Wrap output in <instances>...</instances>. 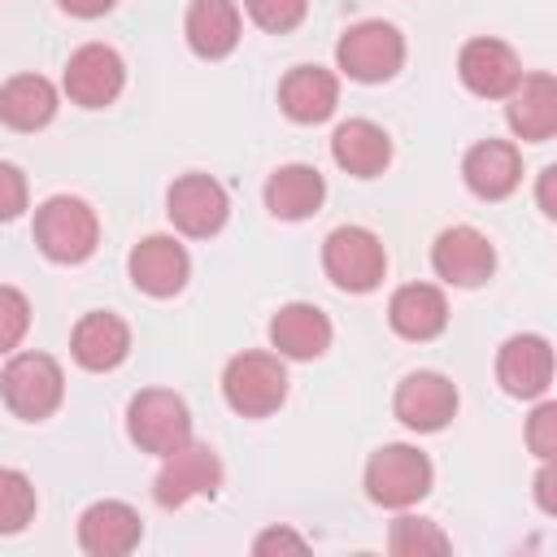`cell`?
<instances>
[{
  "label": "cell",
  "instance_id": "obj_1",
  "mask_svg": "<svg viewBox=\"0 0 557 557\" xmlns=\"http://www.w3.org/2000/svg\"><path fill=\"white\" fill-rule=\"evenodd\" d=\"M96 239H100V222L78 196H52L39 205L35 244L44 248V257L74 265V261H87L96 252Z\"/></svg>",
  "mask_w": 557,
  "mask_h": 557
},
{
  "label": "cell",
  "instance_id": "obj_2",
  "mask_svg": "<svg viewBox=\"0 0 557 557\" xmlns=\"http://www.w3.org/2000/svg\"><path fill=\"white\" fill-rule=\"evenodd\" d=\"M222 396L235 413L244 418H265L283 405L287 396V370L278 357L270 352H239L226 361V374H222Z\"/></svg>",
  "mask_w": 557,
  "mask_h": 557
},
{
  "label": "cell",
  "instance_id": "obj_3",
  "mask_svg": "<svg viewBox=\"0 0 557 557\" xmlns=\"http://www.w3.org/2000/svg\"><path fill=\"white\" fill-rule=\"evenodd\" d=\"M0 392H4V405L26 418V422H39L48 418L57 405H61V392H65V379H61V366L48 357V352H22L4 366L0 374Z\"/></svg>",
  "mask_w": 557,
  "mask_h": 557
},
{
  "label": "cell",
  "instance_id": "obj_4",
  "mask_svg": "<svg viewBox=\"0 0 557 557\" xmlns=\"http://www.w3.org/2000/svg\"><path fill=\"white\" fill-rule=\"evenodd\" d=\"M126 431H131V440H135L144 453L165 457V453H174V448H183V444L191 440V413H187V405H183L174 392L148 387V392H139V396L131 400V409H126Z\"/></svg>",
  "mask_w": 557,
  "mask_h": 557
},
{
  "label": "cell",
  "instance_id": "obj_5",
  "mask_svg": "<svg viewBox=\"0 0 557 557\" xmlns=\"http://www.w3.org/2000/svg\"><path fill=\"white\" fill-rule=\"evenodd\" d=\"M366 492L374 505L405 509L431 492V461L409 444H387L366 466Z\"/></svg>",
  "mask_w": 557,
  "mask_h": 557
},
{
  "label": "cell",
  "instance_id": "obj_6",
  "mask_svg": "<svg viewBox=\"0 0 557 557\" xmlns=\"http://www.w3.org/2000/svg\"><path fill=\"white\" fill-rule=\"evenodd\" d=\"M322 265H326L335 287L370 292L383 278L387 257H383V244H379L374 231H366V226H335L326 235V244H322Z\"/></svg>",
  "mask_w": 557,
  "mask_h": 557
},
{
  "label": "cell",
  "instance_id": "obj_7",
  "mask_svg": "<svg viewBox=\"0 0 557 557\" xmlns=\"http://www.w3.org/2000/svg\"><path fill=\"white\" fill-rule=\"evenodd\" d=\"M335 61L357 83H383V78H392L400 70L405 39L387 22H357L352 30H344V39L335 48Z\"/></svg>",
  "mask_w": 557,
  "mask_h": 557
},
{
  "label": "cell",
  "instance_id": "obj_8",
  "mask_svg": "<svg viewBox=\"0 0 557 557\" xmlns=\"http://www.w3.org/2000/svg\"><path fill=\"white\" fill-rule=\"evenodd\" d=\"M218 483H222V461H218V453H213L209 444H191V440H187L183 448L165 453V466L157 470L152 492H157V500H161L165 509H174V505H187V500H196V496H213Z\"/></svg>",
  "mask_w": 557,
  "mask_h": 557
},
{
  "label": "cell",
  "instance_id": "obj_9",
  "mask_svg": "<svg viewBox=\"0 0 557 557\" xmlns=\"http://www.w3.org/2000/svg\"><path fill=\"white\" fill-rule=\"evenodd\" d=\"M122 83H126V65H122V57H117L113 48H104V44H83V48L70 57V65H65V91H70V100L83 104V109H104V104H113L117 91H122Z\"/></svg>",
  "mask_w": 557,
  "mask_h": 557
},
{
  "label": "cell",
  "instance_id": "obj_10",
  "mask_svg": "<svg viewBox=\"0 0 557 557\" xmlns=\"http://www.w3.org/2000/svg\"><path fill=\"white\" fill-rule=\"evenodd\" d=\"M226 209H231V205H226V191H222V183H213L209 174H183V178H174V187H170V196H165L170 222H174L183 235H196V239L222 231Z\"/></svg>",
  "mask_w": 557,
  "mask_h": 557
},
{
  "label": "cell",
  "instance_id": "obj_11",
  "mask_svg": "<svg viewBox=\"0 0 557 557\" xmlns=\"http://www.w3.org/2000/svg\"><path fill=\"white\" fill-rule=\"evenodd\" d=\"M431 265L444 283H457V287H479L492 278V265H496V252L487 244V235H479L474 226H448L440 231L435 248H431Z\"/></svg>",
  "mask_w": 557,
  "mask_h": 557
},
{
  "label": "cell",
  "instance_id": "obj_12",
  "mask_svg": "<svg viewBox=\"0 0 557 557\" xmlns=\"http://www.w3.org/2000/svg\"><path fill=\"white\" fill-rule=\"evenodd\" d=\"M457 70H461V83L474 96H487V100L509 96L522 78V65H518L513 48L500 44V39H470L457 57Z\"/></svg>",
  "mask_w": 557,
  "mask_h": 557
},
{
  "label": "cell",
  "instance_id": "obj_13",
  "mask_svg": "<svg viewBox=\"0 0 557 557\" xmlns=\"http://www.w3.org/2000/svg\"><path fill=\"white\" fill-rule=\"evenodd\" d=\"M453 413H457V387L435 370H418L396 387V418L413 431H440Z\"/></svg>",
  "mask_w": 557,
  "mask_h": 557
},
{
  "label": "cell",
  "instance_id": "obj_14",
  "mask_svg": "<svg viewBox=\"0 0 557 557\" xmlns=\"http://www.w3.org/2000/svg\"><path fill=\"white\" fill-rule=\"evenodd\" d=\"M187 270H191V261H187L183 244H174L170 235H148V239H139L131 248V283L139 292H148V296L183 292Z\"/></svg>",
  "mask_w": 557,
  "mask_h": 557
},
{
  "label": "cell",
  "instance_id": "obj_15",
  "mask_svg": "<svg viewBox=\"0 0 557 557\" xmlns=\"http://www.w3.org/2000/svg\"><path fill=\"white\" fill-rule=\"evenodd\" d=\"M496 379L509 396H544L553 383V348L540 335H513L505 339L496 357Z\"/></svg>",
  "mask_w": 557,
  "mask_h": 557
},
{
  "label": "cell",
  "instance_id": "obj_16",
  "mask_svg": "<svg viewBox=\"0 0 557 557\" xmlns=\"http://www.w3.org/2000/svg\"><path fill=\"white\" fill-rule=\"evenodd\" d=\"M139 535H144V522L122 500H96L78 518V544L91 557H122V553H131L139 544Z\"/></svg>",
  "mask_w": 557,
  "mask_h": 557
},
{
  "label": "cell",
  "instance_id": "obj_17",
  "mask_svg": "<svg viewBox=\"0 0 557 557\" xmlns=\"http://www.w3.org/2000/svg\"><path fill=\"white\" fill-rule=\"evenodd\" d=\"M461 174H466V187L479 200H505L522 178V157L505 139H483V144H474L466 152Z\"/></svg>",
  "mask_w": 557,
  "mask_h": 557
},
{
  "label": "cell",
  "instance_id": "obj_18",
  "mask_svg": "<svg viewBox=\"0 0 557 557\" xmlns=\"http://www.w3.org/2000/svg\"><path fill=\"white\" fill-rule=\"evenodd\" d=\"M278 104L292 122H326L339 104V83L322 65H296L278 87Z\"/></svg>",
  "mask_w": 557,
  "mask_h": 557
},
{
  "label": "cell",
  "instance_id": "obj_19",
  "mask_svg": "<svg viewBox=\"0 0 557 557\" xmlns=\"http://www.w3.org/2000/svg\"><path fill=\"white\" fill-rule=\"evenodd\" d=\"M509 126L522 139H553L557 131V78L553 74H527L509 91Z\"/></svg>",
  "mask_w": 557,
  "mask_h": 557
},
{
  "label": "cell",
  "instance_id": "obj_20",
  "mask_svg": "<svg viewBox=\"0 0 557 557\" xmlns=\"http://www.w3.org/2000/svg\"><path fill=\"white\" fill-rule=\"evenodd\" d=\"M331 157H335L339 170H348L357 178H374L392 161V144H387V131L383 126H374L366 117H348L331 135Z\"/></svg>",
  "mask_w": 557,
  "mask_h": 557
},
{
  "label": "cell",
  "instance_id": "obj_21",
  "mask_svg": "<svg viewBox=\"0 0 557 557\" xmlns=\"http://www.w3.org/2000/svg\"><path fill=\"white\" fill-rule=\"evenodd\" d=\"M387 322H392V331L405 335V339H435V335L444 331V322H448V300H444V292L431 287V283H409V287H400V292L392 296Z\"/></svg>",
  "mask_w": 557,
  "mask_h": 557
},
{
  "label": "cell",
  "instance_id": "obj_22",
  "mask_svg": "<svg viewBox=\"0 0 557 557\" xmlns=\"http://www.w3.org/2000/svg\"><path fill=\"white\" fill-rule=\"evenodd\" d=\"M270 344L283 352V357H296V361H309V357H322L326 344H331V322L322 309L313 305H283L270 322Z\"/></svg>",
  "mask_w": 557,
  "mask_h": 557
},
{
  "label": "cell",
  "instance_id": "obj_23",
  "mask_svg": "<svg viewBox=\"0 0 557 557\" xmlns=\"http://www.w3.org/2000/svg\"><path fill=\"white\" fill-rule=\"evenodd\" d=\"M322 196H326V183L313 165H278L265 178V209L274 218H287V222H300V218L318 213Z\"/></svg>",
  "mask_w": 557,
  "mask_h": 557
},
{
  "label": "cell",
  "instance_id": "obj_24",
  "mask_svg": "<svg viewBox=\"0 0 557 557\" xmlns=\"http://www.w3.org/2000/svg\"><path fill=\"white\" fill-rule=\"evenodd\" d=\"M70 348L83 370H113L131 348V331L117 313H87V318H78Z\"/></svg>",
  "mask_w": 557,
  "mask_h": 557
},
{
  "label": "cell",
  "instance_id": "obj_25",
  "mask_svg": "<svg viewBox=\"0 0 557 557\" xmlns=\"http://www.w3.org/2000/svg\"><path fill=\"white\" fill-rule=\"evenodd\" d=\"M187 44L191 52L218 61L239 44V9L235 0H191L187 9Z\"/></svg>",
  "mask_w": 557,
  "mask_h": 557
},
{
  "label": "cell",
  "instance_id": "obj_26",
  "mask_svg": "<svg viewBox=\"0 0 557 557\" xmlns=\"http://www.w3.org/2000/svg\"><path fill=\"white\" fill-rule=\"evenodd\" d=\"M57 113V91L48 78L39 74H17L0 87V117L13 126V131H39L48 126Z\"/></svg>",
  "mask_w": 557,
  "mask_h": 557
},
{
  "label": "cell",
  "instance_id": "obj_27",
  "mask_svg": "<svg viewBox=\"0 0 557 557\" xmlns=\"http://www.w3.org/2000/svg\"><path fill=\"white\" fill-rule=\"evenodd\" d=\"M35 518V487L22 470L0 466V535L22 531Z\"/></svg>",
  "mask_w": 557,
  "mask_h": 557
},
{
  "label": "cell",
  "instance_id": "obj_28",
  "mask_svg": "<svg viewBox=\"0 0 557 557\" xmlns=\"http://www.w3.org/2000/svg\"><path fill=\"white\" fill-rule=\"evenodd\" d=\"M392 553L400 557H422V553H448V535L426 522V518H396L392 522Z\"/></svg>",
  "mask_w": 557,
  "mask_h": 557
},
{
  "label": "cell",
  "instance_id": "obj_29",
  "mask_svg": "<svg viewBox=\"0 0 557 557\" xmlns=\"http://www.w3.org/2000/svg\"><path fill=\"white\" fill-rule=\"evenodd\" d=\"M244 4H248V17L274 35L300 26V17L309 13V0H244Z\"/></svg>",
  "mask_w": 557,
  "mask_h": 557
},
{
  "label": "cell",
  "instance_id": "obj_30",
  "mask_svg": "<svg viewBox=\"0 0 557 557\" xmlns=\"http://www.w3.org/2000/svg\"><path fill=\"white\" fill-rule=\"evenodd\" d=\"M30 326V305L17 287H0V352L17 348Z\"/></svg>",
  "mask_w": 557,
  "mask_h": 557
},
{
  "label": "cell",
  "instance_id": "obj_31",
  "mask_svg": "<svg viewBox=\"0 0 557 557\" xmlns=\"http://www.w3.org/2000/svg\"><path fill=\"white\" fill-rule=\"evenodd\" d=\"M527 444H531V453H535V457H544V461L557 453V405H553V400H544V405L531 413Z\"/></svg>",
  "mask_w": 557,
  "mask_h": 557
},
{
  "label": "cell",
  "instance_id": "obj_32",
  "mask_svg": "<svg viewBox=\"0 0 557 557\" xmlns=\"http://www.w3.org/2000/svg\"><path fill=\"white\" fill-rule=\"evenodd\" d=\"M26 209V178L17 165L0 161V222H13Z\"/></svg>",
  "mask_w": 557,
  "mask_h": 557
},
{
  "label": "cell",
  "instance_id": "obj_33",
  "mask_svg": "<svg viewBox=\"0 0 557 557\" xmlns=\"http://www.w3.org/2000/svg\"><path fill=\"white\" fill-rule=\"evenodd\" d=\"M274 548H292V553H300V548H305V540H300L296 531H283V527H274V531L257 535V544H252V553H274Z\"/></svg>",
  "mask_w": 557,
  "mask_h": 557
},
{
  "label": "cell",
  "instance_id": "obj_34",
  "mask_svg": "<svg viewBox=\"0 0 557 557\" xmlns=\"http://www.w3.org/2000/svg\"><path fill=\"white\" fill-rule=\"evenodd\" d=\"M557 170L548 165L544 174H540V209H544V218H557Z\"/></svg>",
  "mask_w": 557,
  "mask_h": 557
},
{
  "label": "cell",
  "instance_id": "obj_35",
  "mask_svg": "<svg viewBox=\"0 0 557 557\" xmlns=\"http://www.w3.org/2000/svg\"><path fill=\"white\" fill-rule=\"evenodd\" d=\"M65 13H74V17H100V13H109L113 9V0H57Z\"/></svg>",
  "mask_w": 557,
  "mask_h": 557
},
{
  "label": "cell",
  "instance_id": "obj_36",
  "mask_svg": "<svg viewBox=\"0 0 557 557\" xmlns=\"http://www.w3.org/2000/svg\"><path fill=\"white\" fill-rule=\"evenodd\" d=\"M535 496H540V509H544V513H557V496H553V466H544V470H540V479H535Z\"/></svg>",
  "mask_w": 557,
  "mask_h": 557
}]
</instances>
